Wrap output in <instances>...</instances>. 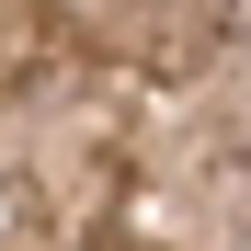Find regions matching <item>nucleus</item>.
I'll list each match as a JSON object with an SVG mask.
<instances>
[{
  "label": "nucleus",
  "mask_w": 251,
  "mask_h": 251,
  "mask_svg": "<svg viewBox=\"0 0 251 251\" xmlns=\"http://www.w3.org/2000/svg\"><path fill=\"white\" fill-rule=\"evenodd\" d=\"M0 251H251V0H0Z\"/></svg>",
  "instance_id": "f257e3e1"
}]
</instances>
